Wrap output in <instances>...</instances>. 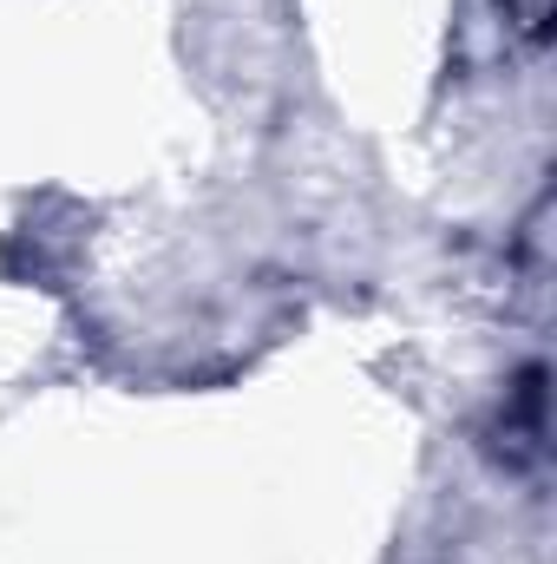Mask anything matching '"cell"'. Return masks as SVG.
<instances>
[{"instance_id":"1","label":"cell","mask_w":557,"mask_h":564,"mask_svg":"<svg viewBox=\"0 0 557 564\" xmlns=\"http://www.w3.org/2000/svg\"><path fill=\"white\" fill-rule=\"evenodd\" d=\"M505 13H512L532 40H545V26H551V0H505Z\"/></svg>"}]
</instances>
